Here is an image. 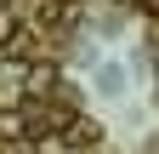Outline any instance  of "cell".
<instances>
[{
  "instance_id": "6da1fadb",
  "label": "cell",
  "mask_w": 159,
  "mask_h": 154,
  "mask_svg": "<svg viewBox=\"0 0 159 154\" xmlns=\"http://www.w3.org/2000/svg\"><path fill=\"white\" fill-rule=\"evenodd\" d=\"M23 131H29L23 114H0V137H23Z\"/></svg>"
},
{
  "instance_id": "7a4b0ae2",
  "label": "cell",
  "mask_w": 159,
  "mask_h": 154,
  "mask_svg": "<svg viewBox=\"0 0 159 154\" xmlns=\"http://www.w3.org/2000/svg\"><path fill=\"white\" fill-rule=\"evenodd\" d=\"M148 12H153V17H159V0H148Z\"/></svg>"
}]
</instances>
